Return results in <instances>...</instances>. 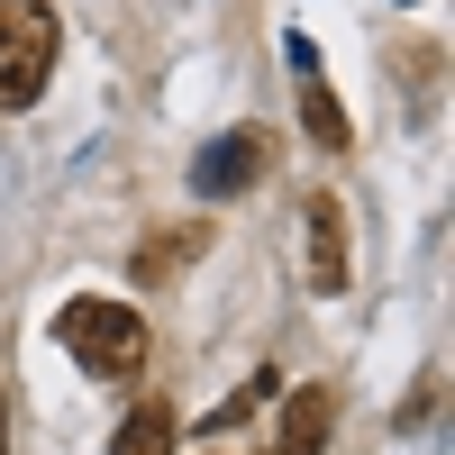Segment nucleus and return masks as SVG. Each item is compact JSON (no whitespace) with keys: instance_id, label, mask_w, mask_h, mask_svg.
<instances>
[{"instance_id":"obj_8","label":"nucleus","mask_w":455,"mask_h":455,"mask_svg":"<svg viewBox=\"0 0 455 455\" xmlns=\"http://www.w3.org/2000/svg\"><path fill=\"white\" fill-rule=\"evenodd\" d=\"M192 246H201V228H173V237H156V246L137 255V283H164L173 264H192Z\"/></svg>"},{"instance_id":"obj_7","label":"nucleus","mask_w":455,"mask_h":455,"mask_svg":"<svg viewBox=\"0 0 455 455\" xmlns=\"http://www.w3.org/2000/svg\"><path fill=\"white\" fill-rule=\"evenodd\" d=\"M300 128H310L328 156L347 146V109H337V92H328V83H310V92H300Z\"/></svg>"},{"instance_id":"obj_3","label":"nucleus","mask_w":455,"mask_h":455,"mask_svg":"<svg viewBox=\"0 0 455 455\" xmlns=\"http://www.w3.org/2000/svg\"><path fill=\"white\" fill-rule=\"evenodd\" d=\"M264 173H274V137H264V128H228L219 146H201L192 192H201V201H228V192H255Z\"/></svg>"},{"instance_id":"obj_9","label":"nucleus","mask_w":455,"mask_h":455,"mask_svg":"<svg viewBox=\"0 0 455 455\" xmlns=\"http://www.w3.org/2000/svg\"><path fill=\"white\" fill-rule=\"evenodd\" d=\"M0 455H10V401H0Z\"/></svg>"},{"instance_id":"obj_4","label":"nucleus","mask_w":455,"mask_h":455,"mask_svg":"<svg viewBox=\"0 0 455 455\" xmlns=\"http://www.w3.org/2000/svg\"><path fill=\"white\" fill-rule=\"evenodd\" d=\"M328 428H337V383H300L283 401V446L274 455H328Z\"/></svg>"},{"instance_id":"obj_2","label":"nucleus","mask_w":455,"mask_h":455,"mask_svg":"<svg viewBox=\"0 0 455 455\" xmlns=\"http://www.w3.org/2000/svg\"><path fill=\"white\" fill-rule=\"evenodd\" d=\"M55 73V10L46 0H0V109H28Z\"/></svg>"},{"instance_id":"obj_5","label":"nucleus","mask_w":455,"mask_h":455,"mask_svg":"<svg viewBox=\"0 0 455 455\" xmlns=\"http://www.w3.org/2000/svg\"><path fill=\"white\" fill-rule=\"evenodd\" d=\"M310 283L337 300V291H347V210H337L328 192L310 201Z\"/></svg>"},{"instance_id":"obj_1","label":"nucleus","mask_w":455,"mask_h":455,"mask_svg":"<svg viewBox=\"0 0 455 455\" xmlns=\"http://www.w3.org/2000/svg\"><path fill=\"white\" fill-rule=\"evenodd\" d=\"M64 347H73V364L83 373H100V383H137L146 373V319L128 310V300H64Z\"/></svg>"},{"instance_id":"obj_6","label":"nucleus","mask_w":455,"mask_h":455,"mask_svg":"<svg viewBox=\"0 0 455 455\" xmlns=\"http://www.w3.org/2000/svg\"><path fill=\"white\" fill-rule=\"evenodd\" d=\"M173 437H182L173 401H137L128 419H119V437H109V455H173Z\"/></svg>"}]
</instances>
